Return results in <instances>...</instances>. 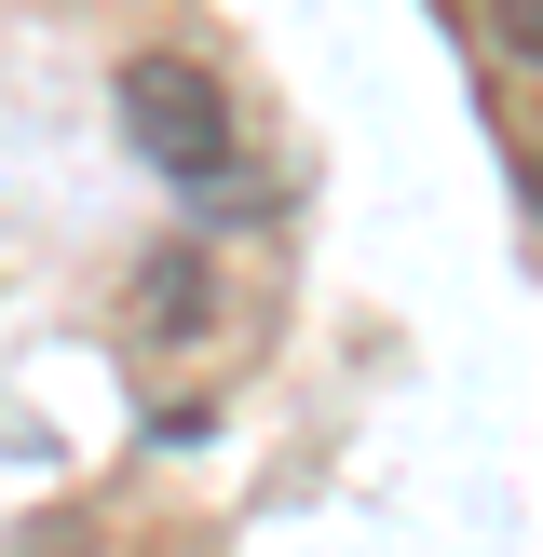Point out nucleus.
<instances>
[{
    "label": "nucleus",
    "mask_w": 543,
    "mask_h": 557,
    "mask_svg": "<svg viewBox=\"0 0 543 557\" xmlns=\"http://www.w3.org/2000/svg\"><path fill=\"white\" fill-rule=\"evenodd\" d=\"M123 123H136V150H150L163 177H217V163H231V96H217L190 54H136L123 69Z\"/></svg>",
    "instance_id": "f257e3e1"
},
{
    "label": "nucleus",
    "mask_w": 543,
    "mask_h": 557,
    "mask_svg": "<svg viewBox=\"0 0 543 557\" xmlns=\"http://www.w3.org/2000/svg\"><path fill=\"white\" fill-rule=\"evenodd\" d=\"M136 313H150L163 341H204V326H217V272L177 245V259H150V272H136Z\"/></svg>",
    "instance_id": "f03ea898"
},
{
    "label": "nucleus",
    "mask_w": 543,
    "mask_h": 557,
    "mask_svg": "<svg viewBox=\"0 0 543 557\" xmlns=\"http://www.w3.org/2000/svg\"><path fill=\"white\" fill-rule=\"evenodd\" d=\"M489 41H503L516 69H543V0H489Z\"/></svg>",
    "instance_id": "7ed1b4c3"
}]
</instances>
